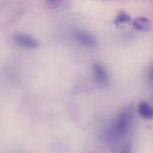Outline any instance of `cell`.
Instances as JSON below:
<instances>
[{"mask_svg":"<svg viewBox=\"0 0 153 153\" xmlns=\"http://www.w3.org/2000/svg\"><path fill=\"white\" fill-rule=\"evenodd\" d=\"M134 118V110L131 105H126L117 114L110 130L109 137L114 140L122 139L129 132Z\"/></svg>","mask_w":153,"mask_h":153,"instance_id":"1","label":"cell"},{"mask_svg":"<svg viewBox=\"0 0 153 153\" xmlns=\"http://www.w3.org/2000/svg\"><path fill=\"white\" fill-rule=\"evenodd\" d=\"M93 76L95 81L103 88H107L110 85V76L105 68V66L100 62H95L93 64Z\"/></svg>","mask_w":153,"mask_h":153,"instance_id":"2","label":"cell"},{"mask_svg":"<svg viewBox=\"0 0 153 153\" xmlns=\"http://www.w3.org/2000/svg\"><path fill=\"white\" fill-rule=\"evenodd\" d=\"M13 40L17 45L27 49H35L39 46L38 42L33 37L24 33L15 34L13 36Z\"/></svg>","mask_w":153,"mask_h":153,"instance_id":"3","label":"cell"},{"mask_svg":"<svg viewBox=\"0 0 153 153\" xmlns=\"http://www.w3.org/2000/svg\"><path fill=\"white\" fill-rule=\"evenodd\" d=\"M74 37L75 39L78 41L81 45H83L84 47L87 48H95L97 46V39L86 33V32H82V31H76L74 33Z\"/></svg>","mask_w":153,"mask_h":153,"instance_id":"4","label":"cell"},{"mask_svg":"<svg viewBox=\"0 0 153 153\" xmlns=\"http://www.w3.org/2000/svg\"><path fill=\"white\" fill-rule=\"evenodd\" d=\"M138 114L140 117H142L145 120L151 121L153 120V106L150 105L146 101H141L138 104L137 106Z\"/></svg>","mask_w":153,"mask_h":153,"instance_id":"5","label":"cell"},{"mask_svg":"<svg viewBox=\"0 0 153 153\" xmlns=\"http://www.w3.org/2000/svg\"><path fill=\"white\" fill-rule=\"evenodd\" d=\"M132 27L137 32H148L151 28V22L147 17L139 16L132 21Z\"/></svg>","mask_w":153,"mask_h":153,"instance_id":"6","label":"cell"},{"mask_svg":"<svg viewBox=\"0 0 153 153\" xmlns=\"http://www.w3.org/2000/svg\"><path fill=\"white\" fill-rule=\"evenodd\" d=\"M131 22V16L125 12H120L114 18V24L117 25H126Z\"/></svg>","mask_w":153,"mask_h":153,"instance_id":"7","label":"cell"},{"mask_svg":"<svg viewBox=\"0 0 153 153\" xmlns=\"http://www.w3.org/2000/svg\"><path fill=\"white\" fill-rule=\"evenodd\" d=\"M148 79H149V83L153 85V63L150 65L149 72H148Z\"/></svg>","mask_w":153,"mask_h":153,"instance_id":"8","label":"cell"},{"mask_svg":"<svg viewBox=\"0 0 153 153\" xmlns=\"http://www.w3.org/2000/svg\"><path fill=\"white\" fill-rule=\"evenodd\" d=\"M120 153H133L132 152V148L131 144H126L125 146H123V148L122 149Z\"/></svg>","mask_w":153,"mask_h":153,"instance_id":"9","label":"cell"},{"mask_svg":"<svg viewBox=\"0 0 153 153\" xmlns=\"http://www.w3.org/2000/svg\"><path fill=\"white\" fill-rule=\"evenodd\" d=\"M45 1H46L49 5H51V7H56V6H58V5L59 4V1H60V0H45Z\"/></svg>","mask_w":153,"mask_h":153,"instance_id":"10","label":"cell"}]
</instances>
